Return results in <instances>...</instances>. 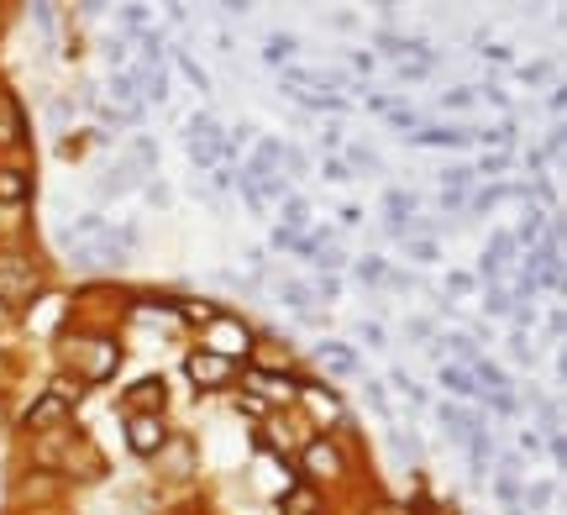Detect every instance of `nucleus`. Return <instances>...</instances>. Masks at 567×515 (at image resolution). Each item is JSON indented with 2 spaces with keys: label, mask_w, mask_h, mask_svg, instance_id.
Returning a JSON list of instances; mask_svg holds the SVG:
<instances>
[{
  "label": "nucleus",
  "mask_w": 567,
  "mask_h": 515,
  "mask_svg": "<svg viewBox=\"0 0 567 515\" xmlns=\"http://www.w3.org/2000/svg\"><path fill=\"white\" fill-rule=\"evenodd\" d=\"M38 289V274L27 268V258H0V295L6 300H27Z\"/></svg>",
  "instance_id": "f257e3e1"
},
{
  "label": "nucleus",
  "mask_w": 567,
  "mask_h": 515,
  "mask_svg": "<svg viewBox=\"0 0 567 515\" xmlns=\"http://www.w3.org/2000/svg\"><path fill=\"white\" fill-rule=\"evenodd\" d=\"M189 379H195V384H210V390H216V384H226V379H231V363H226L221 352H189Z\"/></svg>",
  "instance_id": "f03ea898"
},
{
  "label": "nucleus",
  "mask_w": 567,
  "mask_h": 515,
  "mask_svg": "<svg viewBox=\"0 0 567 515\" xmlns=\"http://www.w3.org/2000/svg\"><path fill=\"white\" fill-rule=\"evenodd\" d=\"M126 432H132V447H137V453H153L163 442V421H153V415H126Z\"/></svg>",
  "instance_id": "7ed1b4c3"
},
{
  "label": "nucleus",
  "mask_w": 567,
  "mask_h": 515,
  "mask_svg": "<svg viewBox=\"0 0 567 515\" xmlns=\"http://www.w3.org/2000/svg\"><path fill=\"white\" fill-rule=\"evenodd\" d=\"M415 143H431V147H463L467 132L463 126H415Z\"/></svg>",
  "instance_id": "20e7f679"
},
{
  "label": "nucleus",
  "mask_w": 567,
  "mask_h": 515,
  "mask_svg": "<svg viewBox=\"0 0 567 515\" xmlns=\"http://www.w3.org/2000/svg\"><path fill=\"white\" fill-rule=\"evenodd\" d=\"M316 358H321V369H331V373H358V358H352V348H342V342L316 348Z\"/></svg>",
  "instance_id": "39448f33"
},
{
  "label": "nucleus",
  "mask_w": 567,
  "mask_h": 515,
  "mask_svg": "<svg viewBox=\"0 0 567 515\" xmlns=\"http://www.w3.org/2000/svg\"><path fill=\"white\" fill-rule=\"evenodd\" d=\"M442 384L446 390H457V394H478V379H467L463 369H442Z\"/></svg>",
  "instance_id": "423d86ee"
},
{
  "label": "nucleus",
  "mask_w": 567,
  "mask_h": 515,
  "mask_svg": "<svg viewBox=\"0 0 567 515\" xmlns=\"http://www.w3.org/2000/svg\"><path fill=\"white\" fill-rule=\"evenodd\" d=\"M384 274L389 268L379 264V258H358V279H363V285H384Z\"/></svg>",
  "instance_id": "0eeeda50"
},
{
  "label": "nucleus",
  "mask_w": 567,
  "mask_h": 515,
  "mask_svg": "<svg viewBox=\"0 0 567 515\" xmlns=\"http://www.w3.org/2000/svg\"><path fill=\"white\" fill-rule=\"evenodd\" d=\"M179 63H184V80L195 84V90H210V80H205V69H200V63H195V59H189L184 48H179Z\"/></svg>",
  "instance_id": "6e6552de"
},
{
  "label": "nucleus",
  "mask_w": 567,
  "mask_h": 515,
  "mask_svg": "<svg viewBox=\"0 0 567 515\" xmlns=\"http://www.w3.org/2000/svg\"><path fill=\"white\" fill-rule=\"evenodd\" d=\"M27 195V179L21 174H0V200H21Z\"/></svg>",
  "instance_id": "1a4fd4ad"
},
{
  "label": "nucleus",
  "mask_w": 567,
  "mask_h": 515,
  "mask_svg": "<svg viewBox=\"0 0 567 515\" xmlns=\"http://www.w3.org/2000/svg\"><path fill=\"white\" fill-rule=\"evenodd\" d=\"M484 300H488V316H509V310H515V300H509L505 289H488Z\"/></svg>",
  "instance_id": "9d476101"
},
{
  "label": "nucleus",
  "mask_w": 567,
  "mask_h": 515,
  "mask_svg": "<svg viewBox=\"0 0 567 515\" xmlns=\"http://www.w3.org/2000/svg\"><path fill=\"white\" fill-rule=\"evenodd\" d=\"M436 348H452V352H463L467 363L478 358V342H473V337H446V342H436Z\"/></svg>",
  "instance_id": "9b49d317"
},
{
  "label": "nucleus",
  "mask_w": 567,
  "mask_h": 515,
  "mask_svg": "<svg viewBox=\"0 0 567 515\" xmlns=\"http://www.w3.org/2000/svg\"><path fill=\"white\" fill-rule=\"evenodd\" d=\"M551 495H557L551 484H530V490H526V505H530V511H542V505H551Z\"/></svg>",
  "instance_id": "f8f14e48"
},
{
  "label": "nucleus",
  "mask_w": 567,
  "mask_h": 515,
  "mask_svg": "<svg viewBox=\"0 0 567 515\" xmlns=\"http://www.w3.org/2000/svg\"><path fill=\"white\" fill-rule=\"evenodd\" d=\"M158 394H163V384H158V379H147V384H137V390H132V400H137V405H153Z\"/></svg>",
  "instance_id": "ddd939ff"
},
{
  "label": "nucleus",
  "mask_w": 567,
  "mask_h": 515,
  "mask_svg": "<svg viewBox=\"0 0 567 515\" xmlns=\"http://www.w3.org/2000/svg\"><path fill=\"white\" fill-rule=\"evenodd\" d=\"M184 316H189V321H221V310L216 306H195V300L184 306Z\"/></svg>",
  "instance_id": "4468645a"
},
{
  "label": "nucleus",
  "mask_w": 567,
  "mask_h": 515,
  "mask_svg": "<svg viewBox=\"0 0 567 515\" xmlns=\"http://www.w3.org/2000/svg\"><path fill=\"white\" fill-rule=\"evenodd\" d=\"M442 105L463 111V105H473V90H463V84H457V90H446V95H442Z\"/></svg>",
  "instance_id": "2eb2a0df"
},
{
  "label": "nucleus",
  "mask_w": 567,
  "mask_h": 515,
  "mask_svg": "<svg viewBox=\"0 0 567 515\" xmlns=\"http://www.w3.org/2000/svg\"><path fill=\"white\" fill-rule=\"evenodd\" d=\"M494 495L509 499V505H520V490H515V478H499V484H494Z\"/></svg>",
  "instance_id": "dca6fc26"
},
{
  "label": "nucleus",
  "mask_w": 567,
  "mask_h": 515,
  "mask_svg": "<svg viewBox=\"0 0 567 515\" xmlns=\"http://www.w3.org/2000/svg\"><path fill=\"white\" fill-rule=\"evenodd\" d=\"M520 80H526V84H542V80H551V63H542V69L530 63V69H520Z\"/></svg>",
  "instance_id": "f3484780"
},
{
  "label": "nucleus",
  "mask_w": 567,
  "mask_h": 515,
  "mask_svg": "<svg viewBox=\"0 0 567 515\" xmlns=\"http://www.w3.org/2000/svg\"><path fill=\"white\" fill-rule=\"evenodd\" d=\"M368 400H373V411L379 415H394L389 411V400H384V384H368Z\"/></svg>",
  "instance_id": "a211bd4d"
},
{
  "label": "nucleus",
  "mask_w": 567,
  "mask_h": 515,
  "mask_svg": "<svg viewBox=\"0 0 567 515\" xmlns=\"http://www.w3.org/2000/svg\"><path fill=\"white\" fill-rule=\"evenodd\" d=\"M310 463H316V468H331V474H337V453H326V447H316V453H310Z\"/></svg>",
  "instance_id": "6ab92c4d"
},
{
  "label": "nucleus",
  "mask_w": 567,
  "mask_h": 515,
  "mask_svg": "<svg viewBox=\"0 0 567 515\" xmlns=\"http://www.w3.org/2000/svg\"><path fill=\"white\" fill-rule=\"evenodd\" d=\"M425 74H431V63H405L400 69V80H425Z\"/></svg>",
  "instance_id": "aec40b11"
},
{
  "label": "nucleus",
  "mask_w": 567,
  "mask_h": 515,
  "mask_svg": "<svg viewBox=\"0 0 567 515\" xmlns=\"http://www.w3.org/2000/svg\"><path fill=\"white\" fill-rule=\"evenodd\" d=\"M446 289H452V295H467V289H473V279H467V274H452V279H446Z\"/></svg>",
  "instance_id": "412c9836"
},
{
  "label": "nucleus",
  "mask_w": 567,
  "mask_h": 515,
  "mask_svg": "<svg viewBox=\"0 0 567 515\" xmlns=\"http://www.w3.org/2000/svg\"><path fill=\"white\" fill-rule=\"evenodd\" d=\"M373 63H379V59H373V53H352V69H358V74H368Z\"/></svg>",
  "instance_id": "4be33fe9"
}]
</instances>
